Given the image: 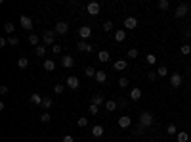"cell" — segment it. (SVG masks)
<instances>
[{"label":"cell","instance_id":"cell-13","mask_svg":"<svg viewBox=\"0 0 191 142\" xmlns=\"http://www.w3.org/2000/svg\"><path fill=\"white\" fill-rule=\"evenodd\" d=\"M124 27L126 29H136L138 27V19L136 17H126L124 19Z\"/></svg>","mask_w":191,"mask_h":142},{"label":"cell","instance_id":"cell-27","mask_svg":"<svg viewBox=\"0 0 191 142\" xmlns=\"http://www.w3.org/2000/svg\"><path fill=\"white\" fill-rule=\"evenodd\" d=\"M52 98L50 96H46V98H44V100H42V108H44V110H48V108H52Z\"/></svg>","mask_w":191,"mask_h":142},{"label":"cell","instance_id":"cell-25","mask_svg":"<svg viewBox=\"0 0 191 142\" xmlns=\"http://www.w3.org/2000/svg\"><path fill=\"white\" fill-rule=\"evenodd\" d=\"M27 65H29V60H27V58H19V60H17V67H19V69H25Z\"/></svg>","mask_w":191,"mask_h":142},{"label":"cell","instance_id":"cell-9","mask_svg":"<svg viewBox=\"0 0 191 142\" xmlns=\"http://www.w3.org/2000/svg\"><path fill=\"white\" fill-rule=\"evenodd\" d=\"M65 85L69 86L71 90H75V89L80 86V81H78V77H67V79H65Z\"/></svg>","mask_w":191,"mask_h":142},{"label":"cell","instance_id":"cell-3","mask_svg":"<svg viewBox=\"0 0 191 142\" xmlns=\"http://www.w3.org/2000/svg\"><path fill=\"white\" fill-rule=\"evenodd\" d=\"M54 40H55V31H44L42 33V42L44 44L54 46Z\"/></svg>","mask_w":191,"mask_h":142},{"label":"cell","instance_id":"cell-38","mask_svg":"<svg viewBox=\"0 0 191 142\" xmlns=\"http://www.w3.org/2000/svg\"><path fill=\"white\" fill-rule=\"evenodd\" d=\"M119 86H120V89H126V86H128V79L126 77H120L119 79Z\"/></svg>","mask_w":191,"mask_h":142},{"label":"cell","instance_id":"cell-8","mask_svg":"<svg viewBox=\"0 0 191 142\" xmlns=\"http://www.w3.org/2000/svg\"><path fill=\"white\" fill-rule=\"evenodd\" d=\"M182 75H180V73H172L170 75V86H172V89H178V86L180 85H182Z\"/></svg>","mask_w":191,"mask_h":142},{"label":"cell","instance_id":"cell-21","mask_svg":"<svg viewBox=\"0 0 191 142\" xmlns=\"http://www.w3.org/2000/svg\"><path fill=\"white\" fill-rule=\"evenodd\" d=\"M44 69H46V71H54L55 69V62L54 60H44Z\"/></svg>","mask_w":191,"mask_h":142},{"label":"cell","instance_id":"cell-43","mask_svg":"<svg viewBox=\"0 0 191 142\" xmlns=\"http://www.w3.org/2000/svg\"><path fill=\"white\" fill-rule=\"evenodd\" d=\"M40 121L42 123H50V113H42L40 115Z\"/></svg>","mask_w":191,"mask_h":142},{"label":"cell","instance_id":"cell-7","mask_svg":"<svg viewBox=\"0 0 191 142\" xmlns=\"http://www.w3.org/2000/svg\"><path fill=\"white\" fill-rule=\"evenodd\" d=\"M58 35H65L67 31H69V25H67V21H58L55 23V29H54Z\"/></svg>","mask_w":191,"mask_h":142},{"label":"cell","instance_id":"cell-1","mask_svg":"<svg viewBox=\"0 0 191 142\" xmlns=\"http://www.w3.org/2000/svg\"><path fill=\"white\" fill-rule=\"evenodd\" d=\"M153 121H155V119H153V115H151L149 112H141V113H140V125H141V127H151Z\"/></svg>","mask_w":191,"mask_h":142},{"label":"cell","instance_id":"cell-22","mask_svg":"<svg viewBox=\"0 0 191 142\" xmlns=\"http://www.w3.org/2000/svg\"><path fill=\"white\" fill-rule=\"evenodd\" d=\"M176 140H178V142H187V140H189V135L185 133V131H182V133L176 135Z\"/></svg>","mask_w":191,"mask_h":142},{"label":"cell","instance_id":"cell-2","mask_svg":"<svg viewBox=\"0 0 191 142\" xmlns=\"http://www.w3.org/2000/svg\"><path fill=\"white\" fill-rule=\"evenodd\" d=\"M187 14H189V6H187V4H184V2H182V4H178V8H176L174 16H176L178 19H182V17H185Z\"/></svg>","mask_w":191,"mask_h":142},{"label":"cell","instance_id":"cell-33","mask_svg":"<svg viewBox=\"0 0 191 142\" xmlns=\"http://www.w3.org/2000/svg\"><path fill=\"white\" fill-rule=\"evenodd\" d=\"M88 112L92 113V115H98V112H99V106H96V104H90V108H88Z\"/></svg>","mask_w":191,"mask_h":142},{"label":"cell","instance_id":"cell-31","mask_svg":"<svg viewBox=\"0 0 191 142\" xmlns=\"http://www.w3.org/2000/svg\"><path fill=\"white\" fill-rule=\"evenodd\" d=\"M157 6H159L161 10H168V6H170V2H168V0H159V2H157Z\"/></svg>","mask_w":191,"mask_h":142},{"label":"cell","instance_id":"cell-18","mask_svg":"<svg viewBox=\"0 0 191 142\" xmlns=\"http://www.w3.org/2000/svg\"><path fill=\"white\" fill-rule=\"evenodd\" d=\"M92 104H96V106H103V96L99 94V92H96V94L92 96Z\"/></svg>","mask_w":191,"mask_h":142},{"label":"cell","instance_id":"cell-10","mask_svg":"<svg viewBox=\"0 0 191 142\" xmlns=\"http://www.w3.org/2000/svg\"><path fill=\"white\" fill-rule=\"evenodd\" d=\"M126 67H128V62H126V60H117V62L113 63V69H115V71H124Z\"/></svg>","mask_w":191,"mask_h":142},{"label":"cell","instance_id":"cell-37","mask_svg":"<svg viewBox=\"0 0 191 142\" xmlns=\"http://www.w3.org/2000/svg\"><path fill=\"white\" fill-rule=\"evenodd\" d=\"M29 42H31V44H38V42H40L38 35H29Z\"/></svg>","mask_w":191,"mask_h":142},{"label":"cell","instance_id":"cell-34","mask_svg":"<svg viewBox=\"0 0 191 142\" xmlns=\"http://www.w3.org/2000/svg\"><path fill=\"white\" fill-rule=\"evenodd\" d=\"M157 75H161V77H166V75H168V69L164 67V65H161V67L157 69Z\"/></svg>","mask_w":191,"mask_h":142},{"label":"cell","instance_id":"cell-19","mask_svg":"<svg viewBox=\"0 0 191 142\" xmlns=\"http://www.w3.org/2000/svg\"><path fill=\"white\" fill-rule=\"evenodd\" d=\"M117 106H119V104H117L115 100H107V102H105V110H107V112H115Z\"/></svg>","mask_w":191,"mask_h":142},{"label":"cell","instance_id":"cell-42","mask_svg":"<svg viewBox=\"0 0 191 142\" xmlns=\"http://www.w3.org/2000/svg\"><path fill=\"white\" fill-rule=\"evenodd\" d=\"M143 129H145V127H141V125H138L136 129H134V135H136V136H141V135H143Z\"/></svg>","mask_w":191,"mask_h":142},{"label":"cell","instance_id":"cell-50","mask_svg":"<svg viewBox=\"0 0 191 142\" xmlns=\"http://www.w3.org/2000/svg\"><path fill=\"white\" fill-rule=\"evenodd\" d=\"M147 77H149V81H155V79H157V73H153V71H151Z\"/></svg>","mask_w":191,"mask_h":142},{"label":"cell","instance_id":"cell-15","mask_svg":"<svg viewBox=\"0 0 191 142\" xmlns=\"http://www.w3.org/2000/svg\"><path fill=\"white\" fill-rule=\"evenodd\" d=\"M92 136H94V138H102V136H103V125H96V127L92 129Z\"/></svg>","mask_w":191,"mask_h":142},{"label":"cell","instance_id":"cell-28","mask_svg":"<svg viewBox=\"0 0 191 142\" xmlns=\"http://www.w3.org/2000/svg\"><path fill=\"white\" fill-rule=\"evenodd\" d=\"M180 52H182L184 56H189V54H191V46L189 44H182V46H180Z\"/></svg>","mask_w":191,"mask_h":142},{"label":"cell","instance_id":"cell-30","mask_svg":"<svg viewBox=\"0 0 191 142\" xmlns=\"http://www.w3.org/2000/svg\"><path fill=\"white\" fill-rule=\"evenodd\" d=\"M8 44H10V46H17V44H19V39H17V37H14V35H12V37H8Z\"/></svg>","mask_w":191,"mask_h":142},{"label":"cell","instance_id":"cell-17","mask_svg":"<svg viewBox=\"0 0 191 142\" xmlns=\"http://www.w3.org/2000/svg\"><path fill=\"white\" fill-rule=\"evenodd\" d=\"M140 98H141V90L140 89H132L130 90V100L136 102V100H140Z\"/></svg>","mask_w":191,"mask_h":142},{"label":"cell","instance_id":"cell-32","mask_svg":"<svg viewBox=\"0 0 191 142\" xmlns=\"http://www.w3.org/2000/svg\"><path fill=\"white\" fill-rule=\"evenodd\" d=\"M84 73H86V77H96V73H98V71H96L94 67H90V65H88V67H86V71H84Z\"/></svg>","mask_w":191,"mask_h":142},{"label":"cell","instance_id":"cell-36","mask_svg":"<svg viewBox=\"0 0 191 142\" xmlns=\"http://www.w3.org/2000/svg\"><path fill=\"white\" fill-rule=\"evenodd\" d=\"M145 60H147V63H149V65L157 63V56H155V54H147V58H145Z\"/></svg>","mask_w":191,"mask_h":142},{"label":"cell","instance_id":"cell-11","mask_svg":"<svg viewBox=\"0 0 191 142\" xmlns=\"http://www.w3.org/2000/svg\"><path fill=\"white\" fill-rule=\"evenodd\" d=\"M76 48L80 50V52H92V46L88 44V40H78L76 42Z\"/></svg>","mask_w":191,"mask_h":142},{"label":"cell","instance_id":"cell-35","mask_svg":"<svg viewBox=\"0 0 191 142\" xmlns=\"http://www.w3.org/2000/svg\"><path fill=\"white\" fill-rule=\"evenodd\" d=\"M128 58H130V60H136V58H138V50H136V48H130V50H128Z\"/></svg>","mask_w":191,"mask_h":142},{"label":"cell","instance_id":"cell-5","mask_svg":"<svg viewBox=\"0 0 191 142\" xmlns=\"http://www.w3.org/2000/svg\"><path fill=\"white\" fill-rule=\"evenodd\" d=\"M78 37H80V40H88L90 37H92V29H90L88 25H82L80 29H78Z\"/></svg>","mask_w":191,"mask_h":142},{"label":"cell","instance_id":"cell-45","mask_svg":"<svg viewBox=\"0 0 191 142\" xmlns=\"http://www.w3.org/2000/svg\"><path fill=\"white\" fill-rule=\"evenodd\" d=\"M61 142H75V138H73L71 135H65V136L61 138Z\"/></svg>","mask_w":191,"mask_h":142},{"label":"cell","instance_id":"cell-48","mask_svg":"<svg viewBox=\"0 0 191 142\" xmlns=\"http://www.w3.org/2000/svg\"><path fill=\"white\" fill-rule=\"evenodd\" d=\"M119 106H120V108H126V106H128V102H126V100H122V98H120V100H119Z\"/></svg>","mask_w":191,"mask_h":142},{"label":"cell","instance_id":"cell-46","mask_svg":"<svg viewBox=\"0 0 191 142\" xmlns=\"http://www.w3.org/2000/svg\"><path fill=\"white\" fill-rule=\"evenodd\" d=\"M103 29H105V31H111V29H113V23H111V21H105V23H103Z\"/></svg>","mask_w":191,"mask_h":142},{"label":"cell","instance_id":"cell-6","mask_svg":"<svg viewBox=\"0 0 191 142\" xmlns=\"http://www.w3.org/2000/svg\"><path fill=\"white\" fill-rule=\"evenodd\" d=\"M19 23H21V27H23L25 31H31V29H33V19H31L29 16H21V17H19Z\"/></svg>","mask_w":191,"mask_h":142},{"label":"cell","instance_id":"cell-23","mask_svg":"<svg viewBox=\"0 0 191 142\" xmlns=\"http://www.w3.org/2000/svg\"><path fill=\"white\" fill-rule=\"evenodd\" d=\"M94 79H96L98 83H105V81H107V75H105V71H98Z\"/></svg>","mask_w":191,"mask_h":142},{"label":"cell","instance_id":"cell-12","mask_svg":"<svg viewBox=\"0 0 191 142\" xmlns=\"http://www.w3.org/2000/svg\"><path fill=\"white\" fill-rule=\"evenodd\" d=\"M130 125H132V119H130L128 115H122V117L119 119V127H120V129H128Z\"/></svg>","mask_w":191,"mask_h":142},{"label":"cell","instance_id":"cell-24","mask_svg":"<svg viewBox=\"0 0 191 142\" xmlns=\"http://www.w3.org/2000/svg\"><path fill=\"white\" fill-rule=\"evenodd\" d=\"M126 39V31H115V40L117 42H122Z\"/></svg>","mask_w":191,"mask_h":142},{"label":"cell","instance_id":"cell-44","mask_svg":"<svg viewBox=\"0 0 191 142\" xmlns=\"http://www.w3.org/2000/svg\"><path fill=\"white\" fill-rule=\"evenodd\" d=\"M61 50H63V48H61L59 44H54V46H52V52H54V54H61Z\"/></svg>","mask_w":191,"mask_h":142},{"label":"cell","instance_id":"cell-20","mask_svg":"<svg viewBox=\"0 0 191 142\" xmlns=\"http://www.w3.org/2000/svg\"><path fill=\"white\" fill-rule=\"evenodd\" d=\"M109 58H111V56H109V52H107V50H102V52L98 54V60H99V62H103V63H105V62H109Z\"/></svg>","mask_w":191,"mask_h":142},{"label":"cell","instance_id":"cell-49","mask_svg":"<svg viewBox=\"0 0 191 142\" xmlns=\"http://www.w3.org/2000/svg\"><path fill=\"white\" fill-rule=\"evenodd\" d=\"M8 44V39H0V48H4Z\"/></svg>","mask_w":191,"mask_h":142},{"label":"cell","instance_id":"cell-4","mask_svg":"<svg viewBox=\"0 0 191 142\" xmlns=\"http://www.w3.org/2000/svg\"><path fill=\"white\" fill-rule=\"evenodd\" d=\"M99 10H102L99 2H88V6H86V12H88L90 16H98V14H99Z\"/></svg>","mask_w":191,"mask_h":142},{"label":"cell","instance_id":"cell-51","mask_svg":"<svg viewBox=\"0 0 191 142\" xmlns=\"http://www.w3.org/2000/svg\"><path fill=\"white\" fill-rule=\"evenodd\" d=\"M184 37L187 39V37H191V29H185V33H184Z\"/></svg>","mask_w":191,"mask_h":142},{"label":"cell","instance_id":"cell-16","mask_svg":"<svg viewBox=\"0 0 191 142\" xmlns=\"http://www.w3.org/2000/svg\"><path fill=\"white\" fill-rule=\"evenodd\" d=\"M73 63H75V62H73L71 56H63V58H61V65H63V67H67V69L73 67Z\"/></svg>","mask_w":191,"mask_h":142},{"label":"cell","instance_id":"cell-14","mask_svg":"<svg viewBox=\"0 0 191 142\" xmlns=\"http://www.w3.org/2000/svg\"><path fill=\"white\" fill-rule=\"evenodd\" d=\"M42 100H44V98H42L40 94H37V92L31 94V104H33V106H42Z\"/></svg>","mask_w":191,"mask_h":142},{"label":"cell","instance_id":"cell-39","mask_svg":"<svg viewBox=\"0 0 191 142\" xmlns=\"http://www.w3.org/2000/svg\"><path fill=\"white\" fill-rule=\"evenodd\" d=\"M63 90H65V86H63V85H59V83L54 86V92H58V94H63Z\"/></svg>","mask_w":191,"mask_h":142},{"label":"cell","instance_id":"cell-47","mask_svg":"<svg viewBox=\"0 0 191 142\" xmlns=\"http://www.w3.org/2000/svg\"><path fill=\"white\" fill-rule=\"evenodd\" d=\"M0 94H2V96H6V94H8V86H6V85L0 86Z\"/></svg>","mask_w":191,"mask_h":142},{"label":"cell","instance_id":"cell-40","mask_svg":"<svg viewBox=\"0 0 191 142\" xmlns=\"http://www.w3.org/2000/svg\"><path fill=\"white\" fill-rule=\"evenodd\" d=\"M76 125H78V127H82V129H84V127L88 125V119H86V117H80V119H78V121H76Z\"/></svg>","mask_w":191,"mask_h":142},{"label":"cell","instance_id":"cell-29","mask_svg":"<svg viewBox=\"0 0 191 142\" xmlns=\"http://www.w3.org/2000/svg\"><path fill=\"white\" fill-rule=\"evenodd\" d=\"M35 54H37V56H40V58L46 56V46H37V48H35Z\"/></svg>","mask_w":191,"mask_h":142},{"label":"cell","instance_id":"cell-41","mask_svg":"<svg viewBox=\"0 0 191 142\" xmlns=\"http://www.w3.org/2000/svg\"><path fill=\"white\" fill-rule=\"evenodd\" d=\"M4 31L10 33V37H12V33H14V23H6V25H4Z\"/></svg>","mask_w":191,"mask_h":142},{"label":"cell","instance_id":"cell-26","mask_svg":"<svg viewBox=\"0 0 191 142\" xmlns=\"http://www.w3.org/2000/svg\"><path fill=\"white\" fill-rule=\"evenodd\" d=\"M166 133H168V135H170V136H174V135H178V127H176L174 123H170V125H168V129H166Z\"/></svg>","mask_w":191,"mask_h":142}]
</instances>
